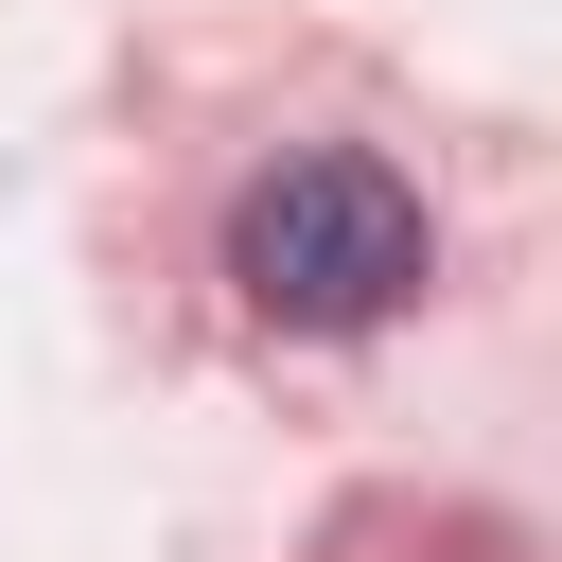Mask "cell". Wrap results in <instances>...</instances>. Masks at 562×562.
I'll list each match as a JSON object with an SVG mask.
<instances>
[{
  "instance_id": "cell-1",
  "label": "cell",
  "mask_w": 562,
  "mask_h": 562,
  "mask_svg": "<svg viewBox=\"0 0 562 562\" xmlns=\"http://www.w3.org/2000/svg\"><path fill=\"white\" fill-rule=\"evenodd\" d=\"M228 281L281 316V334H369L422 299V193L386 158H281L246 211H228Z\"/></svg>"
}]
</instances>
